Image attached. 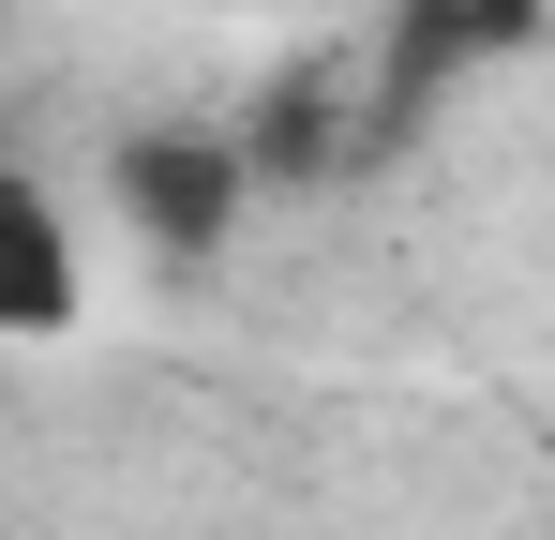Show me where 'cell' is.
Segmentation results:
<instances>
[{
	"mask_svg": "<svg viewBox=\"0 0 555 540\" xmlns=\"http://www.w3.org/2000/svg\"><path fill=\"white\" fill-rule=\"evenodd\" d=\"M120 210H135L166 256H210V241L241 226V151H210V136H135V151H120Z\"/></svg>",
	"mask_w": 555,
	"mask_h": 540,
	"instance_id": "6da1fadb",
	"label": "cell"
},
{
	"mask_svg": "<svg viewBox=\"0 0 555 540\" xmlns=\"http://www.w3.org/2000/svg\"><path fill=\"white\" fill-rule=\"evenodd\" d=\"M76 300H91V270H76V226H61V195L15 166L0 180V316L46 346V331H76Z\"/></svg>",
	"mask_w": 555,
	"mask_h": 540,
	"instance_id": "7a4b0ae2",
	"label": "cell"
},
{
	"mask_svg": "<svg viewBox=\"0 0 555 540\" xmlns=\"http://www.w3.org/2000/svg\"><path fill=\"white\" fill-rule=\"evenodd\" d=\"M555 0H390V46L405 61H511V46H541Z\"/></svg>",
	"mask_w": 555,
	"mask_h": 540,
	"instance_id": "3957f363",
	"label": "cell"
}]
</instances>
